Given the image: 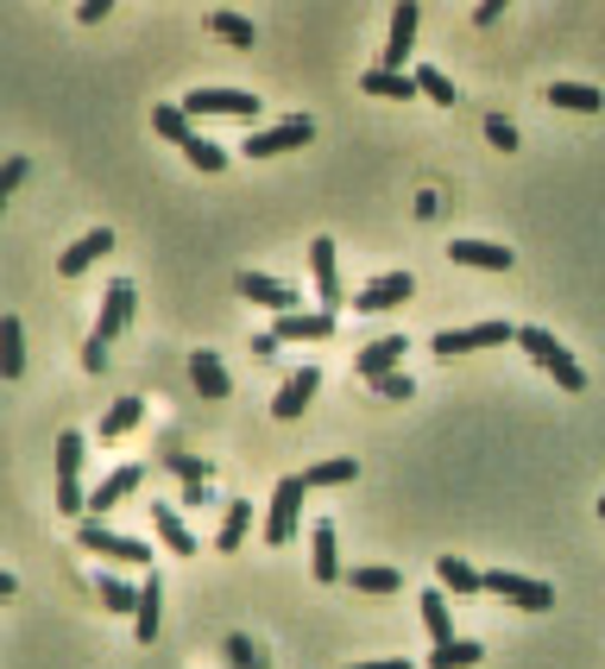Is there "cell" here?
Returning a JSON list of instances; mask_svg holds the SVG:
<instances>
[{"label": "cell", "instance_id": "1", "mask_svg": "<svg viewBox=\"0 0 605 669\" xmlns=\"http://www.w3.org/2000/svg\"><path fill=\"white\" fill-rule=\"evenodd\" d=\"M517 348H524V355L536 360V367H543V373L555 379L562 392H586V373H581V360L567 355V348H562V341H555V334H548V329H517Z\"/></svg>", "mask_w": 605, "mask_h": 669}, {"label": "cell", "instance_id": "2", "mask_svg": "<svg viewBox=\"0 0 605 669\" xmlns=\"http://www.w3.org/2000/svg\"><path fill=\"white\" fill-rule=\"evenodd\" d=\"M82 442L77 430L58 436V512L63 518H89V492H82Z\"/></svg>", "mask_w": 605, "mask_h": 669}, {"label": "cell", "instance_id": "3", "mask_svg": "<svg viewBox=\"0 0 605 669\" xmlns=\"http://www.w3.org/2000/svg\"><path fill=\"white\" fill-rule=\"evenodd\" d=\"M77 543H82V550H95V556H108V562H127V569H152V550H145L139 537L108 531L101 518H82V525H77Z\"/></svg>", "mask_w": 605, "mask_h": 669}, {"label": "cell", "instance_id": "4", "mask_svg": "<svg viewBox=\"0 0 605 669\" xmlns=\"http://www.w3.org/2000/svg\"><path fill=\"white\" fill-rule=\"evenodd\" d=\"M303 499H310L303 473H284V480L272 487V512H265V543H291V537H296V518H303Z\"/></svg>", "mask_w": 605, "mask_h": 669}, {"label": "cell", "instance_id": "5", "mask_svg": "<svg viewBox=\"0 0 605 669\" xmlns=\"http://www.w3.org/2000/svg\"><path fill=\"white\" fill-rule=\"evenodd\" d=\"M505 341H517V329L505 316H492V322H467V329H442L430 348L448 360V355H473V348H505Z\"/></svg>", "mask_w": 605, "mask_h": 669}, {"label": "cell", "instance_id": "6", "mask_svg": "<svg viewBox=\"0 0 605 669\" xmlns=\"http://www.w3.org/2000/svg\"><path fill=\"white\" fill-rule=\"evenodd\" d=\"M183 114H190V120H202V114L259 120V96H246V89H195V96H183Z\"/></svg>", "mask_w": 605, "mask_h": 669}, {"label": "cell", "instance_id": "7", "mask_svg": "<svg viewBox=\"0 0 605 669\" xmlns=\"http://www.w3.org/2000/svg\"><path fill=\"white\" fill-rule=\"evenodd\" d=\"M315 139V120L310 114H291L265 127V133H246V158H278V152H296V146H310Z\"/></svg>", "mask_w": 605, "mask_h": 669}, {"label": "cell", "instance_id": "8", "mask_svg": "<svg viewBox=\"0 0 605 669\" xmlns=\"http://www.w3.org/2000/svg\"><path fill=\"white\" fill-rule=\"evenodd\" d=\"M486 593H498V600H511V607H524V612H548V607H555V588H548V581H530V575H511V569H492Z\"/></svg>", "mask_w": 605, "mask_h": 669}, {"label": "cell", "instance_id": "9", "mask_svg": "<svg viewBox=\"0 0 605 669\" xmlns=\"http://www.w3.org/2000/svg\"><path fill=\"white\" fill-rule=\"evenodd\" d=\"M411 291H416L411 272H385V278H372L366 291L353 297V310H360V316H385V310H397V303H411Z\"/></svg>", "mask_w": 605, "mask_h": 669}, {"label": "cell", "instance_id": "10", "mask_svg": "<svg viewBox=\"0 0 605 669\" xmlns=\"http://www.w3.org/2000/svg\"><path fill=\"white\" fill-rule=\"evenodd\" d=\"M133 310H139V291L127 284V278H114L108 291H101V316H95V341H114L127 322H133Z\"/></svg>", "mask_w": 605, "mask_h": 669}, {"label": "cell", "instance_id": "11", "mask_svg": "<svg viewBox=\"0 0 605 669\" xmlns=\"http://www.w3.org/2000/svg\"><path fill=\"white\" fill-rule=\"evenodd\" d=\"M404 348H411L404 334H379V341H366V348H360V360H353V373L366 379V386H379V379H391V373H397V360H404Z\"/></svg>", "mask_w": 605, "mask_h": 669}, {"label": "cell", "instance_id": "12", "mask_svg": "<svg viewBox=\"0 0 605 669\" xmlns=\"http://www.w3.org/2000/svg\"><path fill=\"white\" fill-rule=\"evenodd\" d=\"M310 272H315V291H322V310L341 316L347 291H341V266H334V240H310Z\"/></svg>", "mask_w": 605, "mask_h": 669}, {"label": "cell", "instance_id": "13", "mask_svg": "<svg viewBox=\"0 0 605 669\" xmlns=\"http://www.w3.org/2000/svg\"><path fill=\"white\" fill-rule=\"evenodd\" d=\"M234 291L246 297V303H265L272 316H296V291L291 284H278V278H265V272H240Z\"/></svg>", "mask_w": 605, "mask_h": 669}, {"label": "cell", "instance_id": "14", "mask_svg": "<svg viewBox=\"0 0 605 669\" xmlns=\"http://www.w3.org/2000/svg\"><path fill=\"white\" fill-rule=\"evenodd\" d=\"M139 480H145V468H133V461H127V468H114V473H101L95 480V492H89V512H114L120 499H133L139 492Z\"/></svg>", "mask_w": 605, "mask_h": 669}, {"label": "cell", "instance_id": "15", "mask_svg": "<svg viewBox=\"0 0 605 669\" xmlns=\"http://www.w3.org/2000/svg\"><path fill=\"white\" fill-rule=\"evenodd\" d=\"M315 386H322V373H315V367H296V373L278 386L272 417H284V423H291V417H303V411H310V398H315Z\"/></svg>", "mask_w": 605, "mask_h": 669}, {"label": "cell", "instance_id": "16", "mask_svg": "<svg viewBox=\"0 0 605 669\" xmlns=\"http://www.w3.org/2000/svg\"><path fill=\"white\" fill-rule=\"evenodd\" d=\"M416 26H423V7H397L391 13V44H385V70H404L416 51Z\"/></svg>", "mask_w": 605, "mask_h": 669}, {"label": "cell", "instance_id": "17", "mask_svg": "<svg viewBox=\"0 0 605 669\" xmlns=\"http://www.w3.org/2000/svg\"><path fill=\"white\" fill-rule=\"evenodd\" d=\"M108 253H114V234H108V228H89V234H82L77 247L58 259V272H63V278H82L95 259H108Z\"/></svg>", "mask_w": 605, "mask_h": 669}, {"label": "cell", "instance_id": "18", "mask_svg": "<svg viewBox=\"0 0 605 669\" xmlns=\"http://www.w3.org/2000/svg\"><path fill=\"white\" fill-rule=\"evenodd\" d=\"M278 341H329L334 334V316L329 310H296V316H278L272 322Z\"/></svg>", "mask_w": 605, "mask_h": 669}, {"label": "cell", "instance_id": "19", "mask_svg": "<svg viewBox=\"0 0 605 669\" xmlns=\"http://www.w3.org/2000/svg\"><path fill=\"white\" fill-rule=\"evenodd\" d=\"M448 259H454V266H473V272H505L511 247H492V240H454Z\"/></svg>", "mask_w": 605, "mask_h": 669}, {"label": "cell", "instance_id": "20", "mask_svg": "<svg viewBox=\"0 0 605 669\" xmlns=\"http://www.w3.org/2000/svg\"><path fill=\"white\" fill-rule=\"evenodd\" d=\"M360 89H366V96H385V101H411V96H423L411 70H385V63H372L366 77H360Z\"/></svg>", "mask_w": 605, "mask_h": 669}, {"label": "cell", "instance_id": "21", "mask_svg": "<svg viewBox=\"0 0 605 669\" xmlns=\"http://www.w3.org/2000/svg\"><path fill=\"white\" fill-rule=\"evenodd\" d=\"M310 569H315V581H341V550H334V525L329 518H315L310 525Z\"/></svg>", "mask_w": 605, "mask_h": 669}, {"label": "cell", "instance_id": "22", "mask_svg": "<svg viewBox=\"0 0 605 669\" xmlns=\"http://www.w3.org/2000/svg\"><path fill=\"white\" fill-rule=\"evenodd\" d=\"M548 108H567V114H599L605 96L593 82H548Z\"/></svg>", "mask_w": 605, "mask_h": 669}, {"label": "cell", "instance_id": "23", "mask_svg": "<svg viewBox=\"0 0 605 669\" xmlns=\"http://www.w3.org/2000/svg\"><path fill=\"white\" fill-rule=\"evenodd\" d=\"M209 32H215V39H228L234 44V51H253V20H246V13H234V7H209Z\"/></svg>", "mask_w": 605, "mask_h": 669}, {"label": "cell", "instance_id": "24", "mask_svg": "<svg viewBox=\"0 0 605 669\" xmlns=\"http://www.w3.org/2000/svg\"><path fill=\"white\" fill-rule=\"evenodd\" d=\"M246 537H253V499H234V506H228V518H221V531H215V550L234 556Z\"/></svg>", "mask_w": 605, "mask_h": 669}, {"label": "cell", "instance_id": "25", "mask_svg": "<svg viewBox=\"0 0 605 669\" xmlns=\"http://www.w3.org/2000/svg\"><path fill=\"white\" fill-rule=\"evenodd\" d=\"M190 379H195V392H202V398H228V392H234V386H228V367H221L209 348H195V355H190Z\"/></svg>", "mask_w": 605, "mask_h": 669}, {"label": "cell", "instance_id": "26", "mask_svg": "<svg viewBox=\"0 0 605 669\" xmlns=\"http://www.w3.org/2000/svg\"><path fill=\"white\" fill-rule=\"evenodd\" d=\"M152 531L164 537V550L195 556V537H190V525H183V512H177V506H152Z\"/></svg>", "mask_w": 605, "mask_h": 669}, {"label": "cell", "instance_id": "27", "mask_svg": "<svg viewBox=\"0 0 605 669\" xmlns=\"http://www.w3.org/2000/svg\"><path fill=\"white\" fill-rule=\"evenodd\" d=\"M353 473H360V461H353V455H322V461H310V468H303V487H347Z\"/></svg>", "mask_w": 605, "mask_h": 669}, {"label": "cell", "instance_id": "28", "mask_svg": "<svg viewBox=\"0 0 605 669\" xmlns=\"http://www.w3.org/2000/svg\"><path fill=\"white\" fill-rule=\"evenodd\" d=\"M0 373H7V379L26 373V329H20V316H0Z\"/></svg>", "mask_w": 605, "mask_h": 669}, {"label": "cell", "instance_id": "29", "mask_svg": "<svg viewBox=\"0 0 605 669\" xmlns=\"http://www.w3.org/2000/svg\"><path fill=\"white\" fill-rule=\"evenodd\" d=\"M152 127L171 139V146H183V152H190L195 139H202V133L190 127V114H183V101H164V108H152Z\"/></svg>", "mask_w": 605, "mask_h": 669}, {"label": "cell", "instance_id": "30", "mask_svg": "<svg viewBox=\"0 0 605 669\" xmlns=\"http://www.w3.org/2000/svg\"><path fill=\"white\" fill-rule=\"evenodd\" d=\"M416 607H423V626H430L435 645H454V619H448V593L430 588V593H416Z\"/></svg>", "mask_w": 605, "mask_h": 669}, {"label": "cell", "instance_id": "31", "mask_svg": "<svg viewBox=\"0 0 605 669\" xmlns=\"http://www.w3.org/2000/svg\"><path fill=\"white\" fill-rule=\"evenodd\" d=\"M435 575H442V588H448V593H461V600H473V593L486 588V575H480V569H467L461 556H442V562H435Z\"/></svg>", "mask_w": 605, "mask_h": 669}, {"label": "cell", "instance_id": "32", "mask_svg": "<svg viewBox=\"0 0 605 669\" xmlns=\"http://www.w3.org/2000/svg\"><path fill=\"white\" fill-rule=\"evenodd\" d=\"M158 600H164V588H158V575L145 569V588H139V612H133L139 645H152V638H158Z\"/></svg>", "mask_w": 605, "mask_h": 669}, {"label": "cell", "instance_id": "33", "mask_svg": "<svg viewBox=\"0 0 605 669\" xmlns=\"http://www.w3.org/2000/svg\"><path fill=\"white\" fill-rule=\"evenodd\" d=\"M95 600H101L108 612H127V619L139 612V588H127L120 575H95Z\"/></svg>", "mask_w": 605, "mask_h": 669}, {"label": "cell", "instance_id": "34", "mask_svg": "<svg viewBox=\"0 0 605 669\" xmlns=\"http://www.w3.org/2000/svg\"><path fill=\"white\" fill-rule=\"evenodd\" d=\"M480 657H486V650L473 645V638H454V645H435L430 650V669H473Z\"/></svg>", "mask_w": 605, "mask_h": 669}, {"label": "cell", "instance_id": "35", "mask_svg": "<svg viewBox=\"0 0 605 669\" xmlns=\"http://www.w3.org/2000/svg\"><path fill=\"white\" fill-rule=\"evenodd\" d=\"M139 411H145V398H120V405H108V417H101V436L114 442V436H127L139 423Z\"/></svg>", "mask_w": 605, "mask_h": 669}, {"label": "cell", "instance_id": "36", "mask_svg": "<svg viewBox=\"0 0 605 669\" xmlns=\"http://www.w3.org/2000/svg\"><path fill=\"white\" fill-rule=\"evenodd\" d=\"M411 77H416V89H423V96H430V101H442V108H454V82L442 77L435 63H416Z\"/></svg>", "mask_w": 605, "mask_h": 669}, {"label": "cell", "instance_id": "37", "mask_svg": "<svg viewBox=\"0 0 605 669\" xmlns=\"http://www.w3.org/2000/svg\"><path fill=\"white\" fill-rule=\"evenodd\" d=\"M347 588H360V593H397L404 581H397V569H353Z\"/></svg>", "mask_w": 605, "mask_h": 669}, {"label": "cell", "instance_id": "38", "mask_svg": "<svg viewBox=\"0 0 605 669\" xmlns=\"http://www.w3.org/2000/svg\"><path fill=\"white\" fill-rule=\"evenodd\" d=\"M164 461H171L183 480H190V492H202L209 487V461H195V455H183V449H164Z\"/></svg>", "mask_w": 605, "mask_h": 669}, {"label": "cell", "instance_id": "39", "mask_svg": "<svg viewBox=\"0 0 605 669\" xmlns=\"http://www.w3.org/2000/svg\"><path fill=\"white\" fill-rule=\"evenodd\" d=\"M183 158H190L195 171H209V178H215V171H228V152H221L215 139H195V146H190Z\"/></svg>", "mask_w": 605, "mask_h": 669}, {"label": "cell", "instance_id": "40", "mask_svg": "<svg viewBox=\"0 0 605 669\" xmlns=\"http://www.w3.org/2000/svg\"><path fill=\"white\" fill-rule=\"evenodd\" d=\"M228 663H234V669H259V645H246V631L228 638Z\"/></svg>", "mask_w": 605, "mask_h": 669}, {"label": "cell", "instance_id": "41", "mask_svg": "<svg viewBox=\"0 0 605 669\" xmlns=\"http://www.w3.org/2000/svg\"><path fill=\"white\" fill-rule=\"evenodd\" d=\"M486 139L498 146V152H517V127H511L505 114H492V120H486Z\"/></svg>", "mask_w": 605, "mask_h": 669}, {"label": "cell", "instance_id": "42", "mask_svg": "<svg viewBox=\"0 0 605 669\" xmlns=\"http://www.w3.org/2000/svg\"><path fill=\"white\" fill-rule=\"evenodd\" d=\"M26 171H32V164H26L20 152L7 158V164H0V197H13V190H20V183H26Z\"/></svg>", "mask_w": 605, "mask_h": 669}, {"label": "cell", "instance_id": "43", "mask_svg": "<svg viewBox=\"0 0 605 669\" xmlns=\"http://www.w3.org/2000/svg\"><path fill=\"white\" fill-rule=\"evenodd\" d=\"M82 367H89V373H108V341L89 334V341H82Z\"/></svg>", "mask_w": 605, "mask_h": 669}, {"label": "cell", "instance_id": "44", "mask_svg": "<svg viewBox=\"0 0 605 669\" xmlns=\"http://www.w3.org/2000/svg\"><path fill=\"white\" fill-rule=\"evenodd\" d=\"M372 392H379V398H411L416 386H411V373H391V379H379Z\"/></svg>", "mask_w": 605, "mask_h": 669}, {"label": "cell", "instance_id": "45", "mask_svg": "<svg viewBox=\"0 0 605 669\" xmlns=\"http://www.w3.org/2000/svg\"><path fill=\"white\" fill-rule=\"evenodd\" d=\"M108 13H114L108 0H82V7H77V20H82V26H101V20H108Z\"/></svg>", "mask_w": 605, "mask_h": 669}, {"label": "cell", "instance_id": "46", "mask_svg": "<svg viewBox=\"0 0 605 669\" xmlns=\"http://www.w3.org/2000/svg\"><path fill=\"white\" fill-rule=\"evenodd\" d=\"M492 20H505V0H480L473 7V26H492Z\"/></svg>", "mask_w": 605, "mask_h": 669}, {"label": "cell", "instance_id": "47", "mask_svg": "<svg viewBox=\"0 0 605 669\" xmlns=\"http://www.w3.org/2000/svg\"><path fill=\"white\" fill-rule=\"evenodd\" d=\"M353 669H411L404 657H391V663H353Z\"/></svg>", "mask_w": 605, "mask_h": 669}, {"label": "cell", "instance_id": "48", "mask_svg": "<svg viewBox=\"0 0 605 669\" xmlns=\"http://www.w3.org/2000/svg\"><path fill=\"white\" fill-rule=\"evenodd\" d=\"M599 525H605V499H599Z\"/></svg>", "mask_w": 605, "mask_h": 669}]
</instances>
